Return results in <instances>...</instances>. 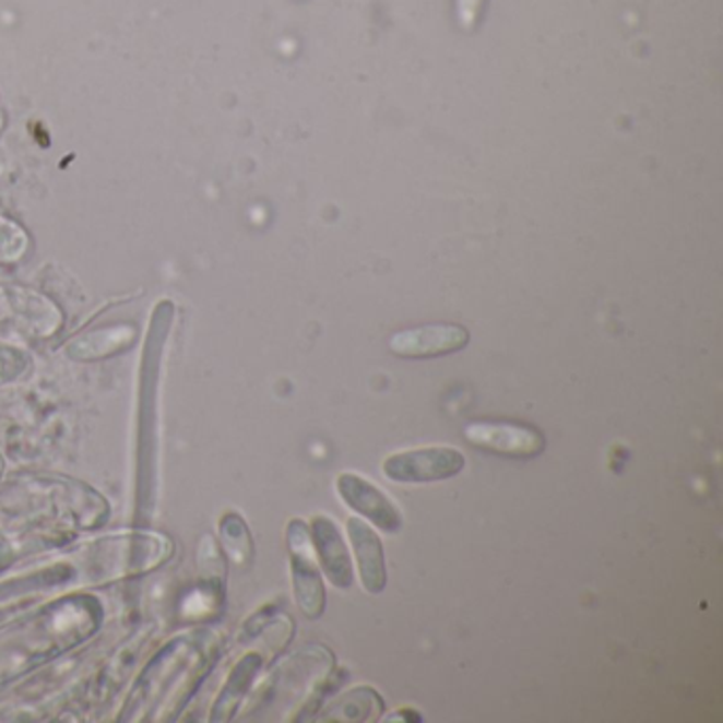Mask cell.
<instances>
[{
    "label": "cell",
    "instance_id": "2",
    "mask_svg": "<svg viewBox=\"0 0 723 723\" xmlns=\"http://www.w3.org/2000/svg\"><path fill=\"white\" fill-rule=\"evenodd\" d=\"M289 547L293 558V588L301 612L310 619H319L327 605L325 585L321 571L315 562L312 554V537L308 526L301 520H293L289 524Z\"/></svg>",
    "mask_w": 723,
    "mask_h": 723
},
{
    "label": "cell",
    "instance_id": "1",
    "mask_svg": "<svg viewBox=\"0 0 723 723\" xmlns=\"http://www.w3.org/2000/svg\"><path fill=\"white\" fill-rule=\"evenodd\" d=\"M465 454L448 446H429L401 450L384 459L382 471L398 484H427L443 482L465 470Z\"/></svg>",
    "mask_w": 723,
    "mask_h": 723
},
{
    "label": "cell",
    "instance_id": "4",
    "mask_svg": "<svg viewBox=\"0 0 723 723\" xmlns=\"http://www.w3.org/2000/svg\"><path fill=\"white\" fill-rule=\"evenodd\" d=\"M465 437L471 446L507 459H535L545 450L542 431L515 423H471Z\"/></svg>",
    "mask_w": 723,
    "mask_h": 723
},
{
    "label": "cell",
    "instance_id": "7",
    "mask_svg": "<svg viewBox=\"0 0 723 723\" xmlns=\"http://www.w3.org/2000/svg\"><path fill=\"white\" fill-rule=\"evenodd\" d=\"M346 531H348L351 545L355 552L363 588L367 590V594H382L389 576H387L384 547H382L378 533L359 518H348Z\"/></svg>",
    "mask_w": 723,
    "mask_h": 723
},
{
    "label": "cell",
    "instance_id": "3",
    "mask_svg": "<svg viewBox=\"0 0 723 723\" xmlns=\"http://www.w3.org/2000/svg\"><path fill=\"white\" fill-rule=\"evenodd\" d=\"M470 340V331L463 325L435 323L393 333L389 340V351L403 359H431L463 351Z\"/></svg>",
    "mask_w": 723,
    "mask_h": 723
},
{
    "label": "cell",
    "instance_id": "6",
    "mask_svg": "<svg viewBox=\"0 0 723 723\" xmlns=\"http://www.w3.org/2000/svg\"><path fill=\"white\" fill-rule=\"evenodd\" d=\"M312 545L319 554L325 578L337 590H351L355 583L351 552L342 540L337 524L327 515L312 518Z\"/></svg>",
    "mask_w": 723,
    "mask_h": 723
},
{
    "label": "cell",
    "instance_id": "9",
    "mask_svg": "<svg viewBox=\"0 0 723 723\" xmlns=\"http://www.w3.org/2000/svg\"><path fill=\"white\" fill-rule=\"evenodd\" d=\"M484 2L486 0H454L457 22L465 33L475 31V26L479 22V15H482V9H484Z\"/></svg>",
    "mask_w": 723,
    "mask_h": 723
},
{
    "label": "cell",
    "instance_id": "5",
    "mask_svg": "<svg viewBox=\"0 0 723 723\" xmlns=\"http://www.w3.org/2000/svg\"><path fill=\"white\" fill-rule=\"evenodd\" d=\"M335 488L344 506L351 507L363 518H367L376 529L395 535L403 526V515L398 506L371 482L359 473H340Z\"/></svg>",
    "mask_w": 723,
    "mask_h": 723
},
{
    "label": "cell",
    "instance_id": "8",
    "mask_svg": "<svg viewBox=\"0 0 723 723\" xmlns=\"http://www.w3.org/2000/svg\"><path fill=\"white\" fill-rule=\"evenodd\" d=\"M327 722H374L384 713V702L380 694L371 687L362 686L351 689L342 698L333 702V707L327 711Z\"/></svg>",
    "mask_w": 723,
    "mask_h": 723
}]
</instances>
